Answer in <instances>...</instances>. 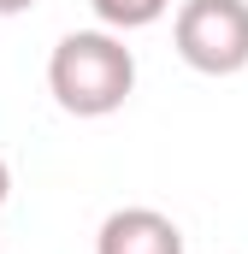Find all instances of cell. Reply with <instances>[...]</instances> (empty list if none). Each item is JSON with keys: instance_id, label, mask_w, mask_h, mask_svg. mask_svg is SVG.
Listing matches in <instances>:
<instances>
[{"instance_id": "277c9868", "label": "cell", "mask_w": 248, "mask_h": 254, "mask_svg": "<svg viewBox=\"0 0 248 254\" xmlns=\"http://www.w3.org/2000/svg\"><path fill=\"white\" fill-rule=\"evenodd\" d=\"M89 12L101 18V30L113 36H130V30H148L172 12V0H89Z\"/></svg>"}, {"instance_id": "3957f363", "label": "cell", "mask_w": 248, "mask_h": 254, "mask_svg": "<svg viewBox=\"0 0 248 254\" xmlns=\"http://www.w3.org/2000/svg\"><path fill=\"white\" fill-rule=\"evenodd\" d=\"M95 254H184V231L160 207H119L101 219Z\"/></svg>"}, {"instance_id": "5b68a950", "label": "cell", "mask_w": 248, "mask_h": 254, "mask_svg": "<svg viewBox=\"0 0 248 254\" xmlns=\"http://www.w3.org/2000/svg\"><path fill=\"white\" fill-rule=\"evenodd\" d=\"M36 0H0V18H18V12H30Z\"/></svg>"}, {"instance_id": "8992f818", "label": "cell", "mask_w": 248, "mask_h": 254, "mask_svg": "<svg viewBox=\"0 0 248 254\" xmlns=\"http://www.w3.org/2000/svg\"><path fill=\"white\" fill-rule=\"evenodd\" d=\"M6 201H12V166L0 160V207H6Z\"/></svg>"}, {"instance_id": "6da1fadb", "label": "cell", "mask_w": 248, "mask_h": 254, "mask_svg": "<svg viewBox=\"0 0 248 254\" xmlns=\"http://www.w3.org/2000/svg\"><path fill=\"white\" fill-rule=\"evenodd\" d=\"M48 89L71 119H107L136 89V54L113 30H71L48 54Z\"/></svg>"}, {"instance_id": "7a4b0ae2", "label": "cell", "mask_w": 248, "mask_h": 254, "mask_svg": "<svg viewBox=\"0 0 248 254\" xmlns=\"http://www.w3.org/2000/svg\"><path fill=\"white\" fill-rule=\"evenodd\" d=\"M178 60L201 77H237L248 65V0H184L172 18Z\"/></svg>"}]
</instances>
